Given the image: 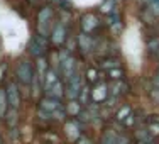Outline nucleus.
I'll return each instance as SVG.
<instances>
[{"mask_svg": "<svg viewBox=\"0 0 159 144\" xmlns=\"http://www.w3.org/2000/svg\"><path fill=\"white\" fill-rule=\"evenodd\" d=\"M76 43H78V49L83 54H88V53H92L95 49V39H93L92 34L80 32L76 36Z\"/></svg>", "mask_w": 159, "mask_h": 144, "instance_id": "10", "label": "nucleus"}, {"mask_svg": "<svg viewBox=\"0 0 159 144\" xmlns=\"http://www.w3.org/2000/svg\"><path fill=\"white\" fill-rule=\"evenodd\" d=\"M117 144H132V139L127 134H119L117 136Z\"/></svg>", "mask_w": 159, "mask_h": 144, "instance_id": "29", "label": "nucleus"}, {"mask_svg": "<svg viewBox=\"0 0 159 144\" xmlns=\"http://www.w3.org/2000/svg\"><path fill=\"white\" fill-rule=\"evenodd\" d=\"M132 144H135V142H132Z\"/></svg>", "mask_w": 159, "mask_h": 144, "instance_id": "37", "label": "nucleus"}, {"mask_svg": "<svg viewBox=\"0 0 159 144\" xmlns=\"http://www.w3.org/2000/svg\"><path fill=\"white\" fill-rule=\"evenodd\" d=\"M48 95H51V97L58 98V100H61V98L64 97V81H63V80H58V81L54 83V86L51 88V92H49Z\"/></svg>", "mask_w": 159, "mask_h": 144, "instance_id": "20", "label": "nucleus"}, {"mask_svg": "<svg viewBox=\"0 0 159 144\" xmlns=\"http://www.w3.org/2000/svg\"><path fill=\"white\" fill-rule=\"evenodd\" d=\"M78 63H76V58L73 54H70L64 61L59 63V77H61L63 81H68L75 73H78Z\"/></svg>", "mask_w": 159, "mask_h": 144, "instance_id": "6", "label": "nucleus"}, {"mask_svg": "<svg viewBox=\"0 0 159 144\" xmlns=\"http://www.w3.org/2000/svg\"><path fill=\"white\" fill-rule=\"evenodd\" d=\"M64 134H68L66 137L70 139V141L76 142L80 139V136H81V131H80V122L76 119H70L64 122Z\"/></svg>", "mask_w": 159, "mask_h": 144, "instance_id": "12", "label": "nucleus"}, {"mask_svg": "<svg viewBox=\"0 0 159 144\" xmlns=\"http://www.w3.org/2000/svg\"><path fill=\"white\" fill-rule=\"evenodd\" d=\"M117 136L119 134L113 129H105L98 139V144H117Z\"/></svg>", "mask_w": 159, "mask_h": 144, "instance_id": "15", "label": "nucleus"}, {"mask_svg": "<svg viewBox=\"0 0 159 144\" xmlns=\"http://www.w3.org/2000/svg\"><path fill=\"white\" fill-rule=\"evenodd\" d=\"M37 105H39V110L41 112H46V114H54L58 112L59 109H63V104L61 100H58V98L51 97V95H44L41 97L39 100H37Z\"/></svg>", "mask_w": 159, "mask_h": 144, "instance_id": "8", "label": "nucleus"}, {"mask_svg": "<svg viewBox=\"0 0 159 144\" xmlns=\"http://www.w3.org/2000/svg\"><path fill=\"white\" fill-rule=\"evenodd\" d=\"M98 27H100V19H98L93 12L83 14L81 19H80V29H81V32L92 34Z\"/></svg>", "mask_w": 159, "mask_h": 144, "instance_id": "9", "label": "nucleus"}, {"mask_svg": "<svg viewBox=\"0 0 159 144\" xmlns=\"http://www.w3.org/2000/svg\"><path fill=\"white\" fill-rule=\"evenodd\" d=\"M52 3H58V5H61L63 9H66V5L70 7V0H51Z\"/></svg>", "mask_w": 159, "mask_h": 144, "instance_id": "32", "label": "nucleus"}, {"mask_svg": "<svg viewBox=\"0 0 159 144\" xmlns=\"http://www.w3.org/2000/svg\"><path fill=\"white\" fill-rule=\"evenodd\" d=\"M41 137L43 139H51V141H54V144H59V141H61V139L58 137V136L56 134H51V132H43V134H41Z\"/></svg>", "mask_w": 159, "mask_h": 144, "instance_id": "30", "label": "nucleus"}, {"mask_svg": "<svg viewBox=\"0 0 159 144\" xmlns=\"http://www.w3.org/2000/svg\"><path fill=\"white\" fill-rule=\"evenodd\" d=\"M9 100H7V93H5V88L0 86V120L5 119L7 112H9Z\"/></svg>", "mask_w": 159, "mask_h": 144, "instance_id": "18", "label": "nucleus"}, {"mask_svg": "<svg viewBox=\"0 0 159 144\" xmlns=\"http://www.w3.org/2000/svg\"><path fill=\"white\" fill-rule=\"evenodd\" d=\"M113 2H115V0H107V2H103L102 3V7H100V10L103 14H110V12H113V10H115V7H113Z\"/></svg>", "mask_w": 159, "mask_h": 144, "instance_id": "25", "label": "nucleus"}, {"mask_svg": "<svg viewBox=\"0 0 159 144\" xmlns=\"http://www.w3.org/2000/svg\"><path fill=\"white\" fill-rule=\"evenodd\" d=\"M149 144H154V142H149Z\"/></svg>", "mask_w": 159, "mask_h": 144, "instance_id": "36", "label": "nucleus"}, {"mask_svg": "<svg viewBox=\"0 0 159 144\" xmlns=\"http://www.w3.org/2000/svg\"><path fill=\"white\" fill-rule=\"evenodd\" d=\"M86 78H88L90 83H98V70L90 68V70L86 71Z\"/></svg>", "mask_w": 159, "mask_h": 144, "instance_id": "27", "label": "nucleus"}, {"mask_svg": "<svg viewBox=\"0 0 159 144\" xmlns=\"http://www.w3.org/2000/svg\"><path fill=\"white\" fill-rule=\"evenodd\" d=\"M54 9L51 5H44L43 9H39L37 12V19H36V27H37V34L43 37L49 39L51 31L54 27Z\"/></svg>", "mask_w": 159, "mask_h": 144, "instance_id": "2", "label": "nucleus"}, {"mask_svg": "<svg viewBox=\"0 0 159 144\" xmlns=\"http://www.w3.org/2000/svg\"><path fill=\"white\" fill-rule=\"evenodd\" d=\"M147 53H149L152 58L159 59V37H151L147 41Z\"/></svg>", "mask_w": 159, "mask_h": 144, "instance_id": "19", "label": "nucleus"}, {"mask_svg": "<svg viewBox=\"0 0 159 144\" xmlns=\"http://www.w3.org/2000/svg\"><path fill=\"white\" fill-rule=\"evenodd\" d=\"M75 144H93V142L90 141V139L86 137V136H80V139H78V141L75 142Z\"/></svg>", "mask_w": 159, "mask_h": 144, "instance_id": "31", "label": "nucleus"}, {"mask_svg": "<svg viewBox=\"0 0 159 144\" xmlns=\"http://www.w3.org/2000/svg\"><path fill=\"white\" fill-rule=\"evenodd\" d=\"M5 93H7V100H9V107L19 110V109H20V104H22V93H20V90H19V85L14 80L7 81Z\"/></svg>", "mask_w": 159, "mask_h": 144, "instance_id": "4", "label": "nucleus"}, {"mask_svg": "<svg viewBox=\"0 0 159 144\" xmlns=\"http://www.w3.org/2000/svg\"><path fill=\"white\" fill-rule=\"evenodd\" d=\"M81 110H83V105L80 104L78 100H70V102L66 104V107H64V112H66V115L71 117V119H76Z\"/></svg>", "mask_w": 159, "mask_h": 144, "instance_id": "14", "label": "nucleus"}, {"mask_svg": "<svg viewBox=\"0 0 159 144\" xmlns=\"http://www.w3.org/2000/svg\"><path fill=\"white\" fill-rule=\"evenodd\" d=\"M29 2H36V0H29Z\"/></svg>", "mask_w": 159, "mask_h": 144, "instance_id": "35", "label": "nucleus"}, {"mask_svg": "<svg viewBox=\"0 0 159 144\" xmlns=\"http://www.w3.org/2000/svg\"><path fill=\"white\" fill-rule=\"evenodd\" d=\"M130 114H132V107H130V105H122V107L117 110V120L124 122V120H125Z\"/></svg>", "mask_w": 159, "mask_h": 144, "instance_id": "24", "label": "nucleus"}, {"mask_svg": "<svg viewBox=\"0 0 159 144\" xmlns=\"http://www.w3.org/2000/svg\"><path fill=\"white\" fill-rule=\"evenodd\" d=\"M29 97L32 98V100H39V95L43 93V78L39 77V75H34V80L31 83V86H29Z\"/></svg>", "mask_w": 159, "mask_h": 144, "instance_id": "13", "label": "nucleus"}, {"mask_svg": "<svg viewBox=\"0 0 159 144\" xmlns=\"http://www.w3.org/2000/svg\"><path fill=\"white\" fill-rule=\"evenodd\" d=\"M49 41H51L52 46L63 48V44L68 41V26H64L59 21H56L54 27L51 31V36H49Z\"/></svg>", "mask_w": 159, "mask_h": 144, "instance_id": "5", "label": "nucleus"}, {"mask_svg": "<svg viewBox=\"0 0 159 144\" xmlns=\"http://www.w3.org/2000/svg\"><path fill=\"white\" fill-rule=\"evenodd\" d=\"M90 98H92V90H90V86L88 85H83V88H81V92H80V97H78V102L83 105V107H88V104H90Z\"/></svg>", "mask_w": 159, "mask_h": 144, "instance_id": "21", "label": "nucleus"}, {"mask_svg": "<svg viewBox=\"0 0 159 144\" xmlns=\"http://www.w3.org/2000/svg\"><path fill=\"white\" fill-rule=\"evenodd\" d=\"M154 88L159 90V71L156 73V77H154Z\"/></svg>", "mask_w": 159, "mask_h": 144, "instance_id": "33", "label": "nucleus"}, {"mask_svg": "<svg viewBox=\"0 0 159 144\" xmlns=\"http://www.w3.org/2000/svg\"><path fill=\"white\" fill-rule=\"evenodd\" d=\"M100 66L103 68V70L110 71L113 68H119L120 63H119V59H115V58H103V59H100Z\"/></svg>", "mask_w": 159, "mask_h": 144, "instance_id": "22", "label": "nucleus"}, {"mask_svg": "<svg viewBox=\"0 0 159 144\" xmlns=\"http://www.w3.org/2000/svg\"><path fill=\"white\" fill-rule=\"evenodd\" d=\"M146 129L149 131V134L152 136V139L159 136V124H157V122H152V120H151V122L147 124V127H146Z\"/></svg>", "mask_w": 159, "mask_h": 144, "instance_id": "26", "label": "nucleus"}, {"mask_svg": "<svg viewBox=\"0 0 159 144\" xmlns=\"http://www.w3.org/2000/svg\"><path fill=\"white\" fill-rule=\"evenodd\" d=\"M0 144H7V142H5V139H3L2 136H0Z\"/></svg>", "mask_w": 159, "mask_h": 144, "instance_id": "34", "label": "nucleus"}, {"mask_svg": "<svg viewBox=\"0 0 159 144\" xmlns=\"http://www.w3.org/2000/svg\"><path fill=\"white\" fill-rule=\"evenodd\" d=\"M108 98V86L107 83H97L92 90V104L102 105Z\"/></svg>", "mask_w": 159, "mask_h": 144, "instance_id": "11", "label": "nucleus"}, {"mask_svg": "<svg viewBox=\"0 0 159 144\" xmlns=\"http://www.w3.org/2000/svg\"><path fill=\"white\" fill-rule=\"evenodd\" d=\"M134 139H135V144H149L152 142V136L149 134L147 129H137L134 134Z\"/></svg>", "mask_w": 159, "mask_h": 144, "instance_id": "16", "label": "nucleus"}, {"mask_svg": "<svg viewBox=\"0 0 159 144\" xmlns=\"http://www.w3.org/2000/svg\"><path fill=\"white\" fill-rule=\"evenodd\" d=\"M12 73H14L12 80L16 81L20 88H25V92H27L32 80H34V75H36V68H34V64L31 63V59L20 58L16 64H14Z\"/></svg>", "mask_w": 159, "mask_h": 144, "instance_id": "1", "label": "nucleus"}, {"mask_svg": "<svg viewBox=\"0 0 159 144\" xmlns=\"http://www.w3.org/2000/svg\"><path fill=\"white\" fill-rule=\"evenodd\" d=\"M3 122H5V126L9 129H16L17 122H19V110H16V109H9L5 119H3Z\"/></svg>", "mask_w": 159, "mask_h": 144, "instance_id": "17", "label": "nucleus"}, {"mask_svg": "<svg viewBox=\"0 0 159 144\" xmlns=\"http://www.w3.org/2000/svg\"><path fill=\"white\" fill-rule=\"evenodd\" d=\"M44 144H48V142H44Z\"/></svg>", "mask_w": 159, "mask_h": 144, "instance_id": "38", "label": "nucleus"}, {"mask_svg": "<svg viewBox=\"0 0 159 144\" xmlns=\"http://www.w3.org/2000/svg\"><path fill=\"white\" fill-rule=\"evenodd\" d=\"M7 71H9V63H7V61H0V83H2V80L5 78Z\"/></svg>", "mask_w": 159, "mask_h": 144, "instance_id": "28", "label": "nucleus"}, {"mask_svg": "<svg viewBox=\"0 0 159 144\" xmlns=\"http://www.w3.org/2000/svg\"><path fill=\"white\" fill-rule=\"evenodd\" d=\"M107 75H108V78H110L112 81H120V80H124V77H125V71L119 66V68H113V70L107 71Z\"/></svg>", "mask_w": 159, "mask_h": 144, "instance_id": "23", "label": "nucleus"}, {"mask_svg": "<svg viewBox=\"0 0 159 144\" xmlns=\"http://www.w3.org/2000/svg\"><path fill=\"white\" fill-rule=\"evenodd\" d=\"M83 85H85V83H83V75L78 71V73H75L68 81H64V97H66L68 100H78Z\"/></svg>", "mask_w": 159, "mask_h": 144, "instance_id": "3", "label": "nucleus"}, {"mask_svg": "<svg viewBox=\"0 0 159 144\" xmlns=\"http://www.w3.org/2000/svg\"><path fill=\"white\" fill-rule=\"evenodd\" d=\"M48 41L46 37H43V36H34L31 41H29V44H27V49H29V53L34 56V58H41V56H44L46 54V51H48Z\"/></svg>", "mask_w": 159, "mask_h": 144, "instance_id": "7", "label": "nucleus"}]
</instances>
